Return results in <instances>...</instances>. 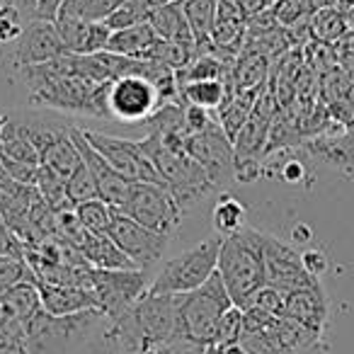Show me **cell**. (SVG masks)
<instances>
[{"instance_id":"obj_28","label":"cell","mask_w":354,"mask_h":354,"mask_svg":"<svg viewBox=\"0 0 354 354\" xmlns=\"http://www.w3.org/2000/svg\"><path fill=\"white\" fill-rule=\"evenodd\" d=\"M272 333H274L281 352H284V349H310V347L323 344V335L313 333V330H308L306 325L296 323V320L286 318V315H281V318L274 320Z\"/></svg>"},{"instance_id":"obj_43","label":"cell","mask_w":354,"mask_h":354,"mask_svg":"<svg viewBox=\"0 0 354 354\" xmlns=\"http://www.w3.org/2000/svg\"><path fill=\"white\" fill-rule=\"evenodd\" d=\"M241 344L248 354H281V347L277 342L272 328L267 330H255V333H243Z\"/></svg>"},{"instance_id":"obj_49","label":"cell","mask_w":354,"mask_h":354,"mask_svg":"<svg viewBox=\"0 0 354 354\" xmlns=\"http://www.w3.org/2000/svg\"><path fill=\"white\" fill-rule=\"evenodd\" d=\"M306 177V167L301 160H296V158H291V160H286L284 165H281V180L289 185H299L304 183Z\"/></svg>"},{"instance_id":"obj_25","label":"cell","mask_w":354,"mask_h":354,"mask_svg":"<svg viewBox=\"0 0 354 354\" xmlns=\"http://www.w3.org/2000/svg\"><path fill=\"white\" fill-rule=\"evenodd\" d=\"M0 306L10 318L20 320L22 325L30 323L41 310V296L37 289V281H20L10 286L6 294H0Z\"/></svg>"},{"instance_id":"obj_4","label":"cell","mask_w":354,"mask_h":354,"mask_svg":"<svg viewBox=\"0 0 354 354\" xmlns=\"http://www.w3.org/2000/svg\"><path fill=\"white\" fill-rule=\"evenodd\" d=\"M141 143L148 156L153 158L162 183L170 189V194L175 197V202L180 204L183 212L194 207L199 199L207 197L216 187L214 180L209 177V172L185 148L165 146L156 131H148V136L141 138Z\"/></svg>"},{"instance_id":"obj_52","label":"cell","mask_w":354,"mask_h":354,"mask_svg":"<svg viewBox=\"0 0 354 354\" xmlns=\"http://www.w3.org/2000/svg\"><path fill=\"white\" fill-rule=\"evenodd\" d=\"M0 354H25V344L20 339H8V344L0 349Z\"/></svg>"},{"instance_id":"obj_34","label":"cell","mask_w":354,"mask_h":354,"mask_svg":"<svg viewBox=\"0 0 354 354\" xmlns=\"http://www.w3.org/2000/svg\"><path fill=\"white\" fill-rule=\"evenodd\" d=\"M35 187H37V192H39V197L44 199V204L54 214L75 209V204L68 199V192H66L64 180H61V177H56V175H51V172L44 170L41 165H39V175H37Z\"/></svg>"},{"instance_id":"obj_50","label":"cell","mask_w":354,"mask_h":354,"mask_svg":"<svg viewBox=\"0 0 354 354\" xmlns=\"http://www.w3.org/2000/svg\"><path fill=\"white\" fill-rule=\"evenodd\" d=\"M216 20H236V22H248L243 15V8L238 0H218V15Z\"/></svg>"},{"instance_id":"obj_17","label":"cell","mask_w":354,"mask_h":354,"mask_svg":"<svg viewBox=\"0 0 354 354\" xmlns=\"http://www.w3.org/2000/svg\"><path fill=\"white\" fill-rule=\"evenodd\" d=\"M284 315L296 320V323L306 325V328L313 330V333L323 335L330 320V301H328V294H325L323 284L318 281V284H313V286H306V289L286 294Z\"/></svg>"},{"instance_id":"obj_35","label":"cell","mask_w":354,"mask_h":354,"mask_svg":"<svg viewBox=\"0 0 354 354\" xmlns=\"http://www.w3.org/2000/svg\"><path fill=\"white\" fill-rule=\"evenodd\" d=\"M114 214H117V209L109 207V204L102 202L100 197L88 199V202H83V204H75V216H78L80 226L88 233H107Z\"/></svg>"},{"instance_id":"obj_2","label":"cell","mask_w":354,"mask_h":354,"mask_svg":"<svg viewBox=\"0 0 354 354\" xmlns=\"http://www.w3.org/2000/svg\"><path fill=\"white\" fill-rule=\"evenodd\" d=\"M22 80L30 88V102L35 107L56 112L88 114V117H112L109 114V83H95L75 73H61L54 61L41 66L20 68Z\"/></svg>"},{"instance_id":"obj_29","label":"cell","mask_w":354,"mask_h":354,"mask_svg":"<svg viewBox=\"0 0 354 354\" xmlns=\"http://www.w3.org/2000/svg\"><path fill=\"white\" fill-rule=\"evenodd\" d=\"M189 27H192L194 44L204 39H212V30L216 25L218 0H180Z\"/></svg>"},{"instance_id":"obj_47","label":"cell","mask_w":354,"mask_h":354,"mask_svg":"<svg viewBox=\"0 0 354 354\" xmlns=\"http://www.w3.org/2000/svg\"><path fill=\"white\" fill-rule=\"evenodd\" d=\"M148 354H207V347L197 342H187V339H177V342H170L160 349H153Z\"/></svg>"},{"instance_id":"obj_38","label":"cell","mask_w":354,"mask_h":354,"mask_svg":"<svg viewBox=\"0 0 354 354\" xmlns=\"http://www.w3.org/2000/svg\"><path fill=\"white\" fill-rule=\"evenodd\" d=\"M20 281H37L25 257H0V294H6L10 286Z\"/></svg>"},{"instance_id":"obj_18","label":"cell","mask_w":354,"mask_h":354,"mask_svg":"<svg viewBox=\"0 0 354 354\" xmlns=\"http://www.w3.org/2000/svg\"><path fill=\"white\" fill-rule=\"evenodd\" d=\"M306 151L335 170L354 172V122L349 127L333 124L330 131L306 141Z\"/></svg>"},{"instance_id":"obj_53","label":"cell","mask_w":354,"mask_h":354,"mask_svg":"<svg viewBox=\"0 0 354 354\" xmlns=\"http://www.w3.org/2000/svg\"><path fill=\"white\" fill-rule=\"evenodd\" d=\"M296 238H306L308 241L310 238V228H306V226H296V233H294Z\"/></svg>"},{"instance_id":"obj_11","label":"cell","mask_w":354,"mask_h":354,"mask_svg":"<svg viewBox=\"0 0 354 354\" xmlns=\"http://www.w3.org/2000/svg\"><path fill=\"white\" fill-rule=\"evenodd\" d=\"M162 100L153 80L143 75H124L109 83V114L122 122H148Z\"/></svg>"},{"instance_id":"obj_23","label":"cell","mask_w":354,"mask_h":354,"mask_svg":"<svg viewBox=\"0 0 354 354\" xmlns=\"http://www.w3.org/2000/svg\"><path fill=\"white\" fill-rule=\"evenodd\" d=\"M148 25L153 27V32H156L160 39L175 41V44L194 46L192 27H189L187 17H185V10H183V6H180V0H170V3H165L162 8H158V10L153 12Z\"/></svg>"},{"instance_id":"obj_1","label":"cell","mask_w":354,"mask_h":354,"mask_svg":"<svg viewBox=\"0 0 354 354\" xmlns=\"http://www.w3.org/2000/svg\"><path fill=\"white\" fill-rule=\"evenodd\" d=\"M185 294H143L131 308L117 315L109 337L124 354H148L180 339V306Z\"/></svg>"},{"instance_id":"obj_9","label":"cell","mask_w":354,"mask_h":354,"mask_svg":"<svg viewBox=\"0 0 354 354\" xmlns=\"http://www.w3.org/2000/svg\"><path fill=\"white\" fill-rule=\"evenodd\" d=\"M83 136L88 138L90 146H93L119 175L127 177L129 183H146V185H160V187H165L156 162H153V158L146 153L141 141L109 136V133L90 131V129H83Z\"/></svg>"},{"instance_id":"obj_44","label":"cell","mask_w":354,"mask_h":354,"mask_svg":"<svg viewBox=\"0 0 354 354\" xmlns=\"http://www.w3.org/2000/svg\"><path fill=\"white\" fill-rule=\"evenodd\" d=\"M284 301H286V294L281 291L272 289V286H262L255 296L250 299V304L245 308H257L267 315H274V318H281L284 315Z\"/></svg>"},{"instance_id":"obj_3","label":"cell","mask_w":354,"mask_h":354,"mask_svg":"<svg viewBox=\"0 0 354 354\" xmlns=\"http://www.w3.org/2000/svg\"><path fill=\"white\" fill-rule=\"evenodd\" d=\"M216 272L221 274L233 304L245 308L252 296L267 286L265 231L245 226L243 231L223 238Z\"/></svg>"},{"instance_id":"obj_40","label":"cell","mask_w":354,"mask_h":354,"mask_svg":"<svg viewBox=\"0 0 354 354\" xmlns=\"http://www.w3.org/2000/svg\"><path fill=\"white\" fill-rule=\"evenodd\" d=\"M310 15L313 12L308 10L304 0H274V6H272V17H274L281 30H291L299 22L308 20Z\"/></svg>"},{"instance_id":"obj_31","label":"cell","mask_w":354,"mask_h":354,"mask_svg":"<svg viewBox=\"0 0 354 354\" xmlns=\"http://www.w3.org/2000/svg\"><path fill=\"white\" fill-rule=\"evenodd\" d=\"M248 209L241 199L231 197V194H221L214 207V226H216L218 236H233V233L245 228Z\"/></svg>"},{"instance_id":"obj_16","label":"cell","mask_w":354,"mask_h":354,"mask_svg":"<svg viewBox=\"0 0 354 354\" xmlns=\"http://www.w3.org/2000/svg\"><path fill=\"white\" fill-rule=\"evenodd\" d=\"M66 54L68 51H66L64 41H61L54 22L30 20L22 37L17 39L15 66L17 68H30V66H41L49 64V61H56Z\"/></svg>"},{"instance_id":"obj_27","label":"cell","mask_w":354,"mask_h":354,"mask_svg":"<svg viewBox=\"0 0 354 354\" xmlns=\"http://www.w3.org/2000/svg\"><path fill=\"white\" fill-rule=\"evenodd\" d=\"M0 153L12 158V160L27 162V165H39V153H37V148L27 138L22 122H15L10 117H8L6 129L0 133Z\"/></svg>"},{"instance_id":"obj_14","label":"cell","mask_w":354,"mask_h":354,"mask_svg":"<svg viewBox=\"0 0 354 354\" xmlns=\"http://www.w3.org/2000/svg\"><path fill=\"white\" fill-rule=\"evenodd\" d=\"M265 272L267 286L281 291V294H291V291L306 289V286L320 281L306 272L301 252L294 245L279 241L277 236H270V233H265Z\"/></svg>"},{"instance_id":"obj_26","label":"cell","mask_w":354,"mask_h":354,"mask_svg":"<svg viewBox=\"0 0 354 354\" xmlns=\"http://www.w3.org/2000/svg\"><path fill=\"white\" fill-rule=\"evenodd\" d=\"M165 3H170V0H124L122 6L104 20V25L112 32L127 30V27H136V25H146V22H151L153 12L165 6Z\"/></svg>"},{"instance_id":"obj_20","label":"cell","mask_w":354,"mask_h":354,"mask_svg":"<svg viewBox=\"0 0 354 354\" xmlns=\"http://www.w3.org/2000/svg\"><path fill=\"white\" fill-rule=\"evenodd\" d=\"M37 289H39L41 296V308L49 315H56V318L100 310L95 294L90 289H83V286H56L46 284V281H37Z\"/></svg>"},{"instance_id":"obj_41","label":"cell","mask_w":354,"mask_h":354,"mask_svg":"<svg viewBox=\"0 0 354 354\" xmlns=\"http://www.w3.org/2000/svg\"><path fill=\"white\" fill-rule=\"evenodd\" d=\"M66 192H68V199L73 204H83L88 199L97 197V187H95V180L88 167H85V162H80L78 170L66 180Z\"/></svg>"},{"instance_id":"obj_13","label":"cell","mask_w":354,"mask_h":354,"mask_svg":"<svg viewBox=\"0 0 354 354\" xmlns=\"http://www.w3.org/2000/svg\"><path fill=\"white\" fill-rule=\"evenodd\" d=\"M185 151L209 172L214 185L226 183L236 170V153H233L231 138L223 133L218 119L209 124L204 131L185 136Z\"/></svg>"},{"instance_id":"obj_32","label":"cell","mask_w":354,"mask_h":354,"mask_svg":"<svg viewBox=\"0 0 354 354\" xmlns=\"http://www.w3.org/2000/svg\"><path fill=\"white\" fill-rule=\"evenodd\" d=\"M310 30H313V39L325 41V44H335L347 35V15L337 8H323V10L310 15Z\"/></svg>"},{"instance_id":"obj_56","label":"cell","mask_w":354,"mask_h":354,"mask_svg":"<svg viewBox=\"0 0 354 354\" xmlns=\"http://www.w3.org/2000/svg\"><path fill=\"white\" fill-rule=\"evenodd\" d=\"M207 354H223V352H218V349H214V347H207Z\"/></svg>"},{"instance_id":"obj_48","label":"cell","mask_w":354,"mask_h":354,"mask_svg":"<svg viewBox=\"0 0 354 354\" xmlns=\"http://www.w3.org/2000/svg\"><path fill=\"white\" fill-rule=\"evenodd\" d=\"M66 0H37L35 8V20H46V22H56L61 8H64Z\"/></svg>"},{"instance_id":"obj_24","label":"cell","mask_w":354,"mask_h":354,"mask_svg":"<svg viewBox=\"0 0 354 354\" xmlns=\"http://www.w3.org/2000/svg\"><path fill=\"white\" fill-rule=\"evenodd\" d=\"M160 39V37L153 32V27L148 25H136V27H127V30H117L109 37L107 51L119 56H127V59H138L146 61L148 51L153 49V44Z\"/></svg>"},{"instance_id":"obj_57","label":"cell","mask_w":354,"mask_h":354,"mask_svg":"<svg viewBox=\"0 0 354 354\" xmlns=\"http://www.w3.org/2000/svg\"><path fill=\"white\" fill-rule=\"evenodd\" d=\"M333 3H337V0H333Z\"/></svg>"},{"instance_id":"obj_7","label":"cell","mask_w":354,"mask_h":354,"mask_svg":"<svg viewBox=\"0 0 354 354\" xmlns=\"http://www.w3.org/2000/svg\"><path fill=\"white\" fill-rule=\"evenodd\" d=\"M221 243L223 236L207 238L199 245L167 260L160 267V272L151 279L148 294H189V291L207 284L218 267Z\"/></svg>"},{"instance_id":"obj_55","label":"cell","mask_w":354,"mask_h":354,"mask_svg":"<svg viewBox=\"0 0 354 354\" xmlns=\"http://www.w3.org/2000/svg\"><path fill=\"white\" fill-rule=\"evenodd\" d=\"M6 124H8V117H6V114H0V133H3V129H6Z\"/></svg>"},{"instance_id":"obj_37","label":"cell","mask_w":354,"mask_h":354,"mask_svg":"<svg viewBox=\"0 0 354 354\" xmlns=\"http://www.w3.org/2000/svg\"><path fill=\"white\" fill-rule=\"evenodd\" d=\"M241 335H243V308L233 306V308L221 318V323H218V328H216V333H214V339H212L209 347L223 352V349H228V347H233V344L241 342Z\"/></svg>"},{"instance_id":"obj_10","label":"cell","mask_w":354,"mask_h":354,"mask_svg":"<svg viewBox=\"0 0 354 354\" xmlns=\"http://www.w3.org/2000/svg\"><path fill=\"white\" fill-rule=\"evenodd\" d=\"M151 279L143 270H90V291L97 299L100 313L114 320L131 308L148 291Z\"/></svg>"},{"instance_id":"obj_22","label":"cell","mask_w":354,"mask_h":354,"mask_svg":"<svg viewBox=\"0 0 354 354\" xmlns=\"http://www.w3.org/2000/svg\"><path fill=\"white\" fill-rule=\"evenodd\" d=\"M80 252L93 270H138L107 233H88Z\"/></svg>"},{"instance_id":"obj_39","label":"cell","mask_w":354,"mask_h":354,"mask_svg":"<svg viewBox=\"0 0 354 354\" xmlns=\"http://www.w3.org/2000/svg\"><path fill=\"white\" fill-rule=\"evenodd\" d=\"M250 114H252V109H248L245 104L236 102V100H231V102H226L221 109H218L216 119H218V124H221L223 133L231 138V143L236 141V136L243 131V127L248 124Z\"/></svg>"},{"instance_id":"obj_15","label":"cell","mask_w":354,"mask_h":354,"mask_svg":"<svg viewBox=\"0 0 354 354\" xmlns=\"http://www.w3.org/2000/svg\"><path fill=\"white\" fill-rule=\"evenodd\" d=\"M68 133H71V138H73L75 148H78L80 158H83L85 167H88L90 175H93L95 187H97V197L119 212L122 204L127 202L129 189H131L133 183H129L127 177L119 175V172L90 146L88 138L83 136V129H68Z\"/></svg>"},{"instance_id":"obj_54","label":"cell","mask_w":354,"mask_h":354,"mask_svg":"<svg viewBox=\"0 0 354 354\" xmlns=\"http://www.w3.org/2000/svg\"><path fill=\"white\" fill-rule=\"evenodd\" d=\"M223 354H248V352H245V349L241 347V344H233V347L223 349Z\"/></svg>"},{"instance_id":"obj_19","label":"cell","mask_w":354,"mask_h":354,"mask_svg":"<svg viewBox=\"0 0 354 354\" xmlns=\"http://www.w3.org/2000/svg\"><path fill=\"white\" fill-rule=\"evenodd\" d=\"M56 30L64 41L66 51L68 54H100V51H107L109 30L104 22H83L75 20V17H56Z\"/></svg>"},{"instance_id":"obj_46","label":"cell","mask_w":354,"mask_h":354,"mask_svg":"<svg viewBox=\"0 0 354 354\" xmlns=\"http://www.w3.org/2000/svg\"><path fill=\"white\" fill-rule=\"evenodd\" d=\"M301 260H304L306 272H308L310 277H315V279H320V274L328 270V257L320 250H304L301 252Z\"/></svg>"},{"instance_id":"obj_30","label":"cell","mask_w":354,"mask_h":354,"mask_svg":"<svg viewBox=\"0 0 354 354\" xmlns=\"http://www.w3.org/2000/svg\"><path fill=\"white\" fill-rule=\"evenodd\" d=\"M233 66L212 54L194 56L187 68L177 71V83H197V80H228Z\"/></svg>"},{"instance_id":"obj_6","label":"cell","mask_w":354,"mask_h":354,"mask_svg":"<svg viewBox=\"0 0 354 354\" xmlns=\"http://www.w3.org/2000/svg\"><path fill=\"white\" fill-rule=\"evenodd\" d=\"M233 306L236 304H233L221 274L214 272V277L207 284H202L199 289L183 296V306H180V339L209 347L221 318Z\"/></svg>"},{"instance_id":"obj_51","label":"cell","mask_w":354,"mask_h":354,"mask_svg":"<svg viewBox=\"0 0 354 354\" xmlns=\"http://www.w3.org/2000/svg\"><path fill=\"white\" fill-rule=\"evenodd\" d=\"M238 3H241L245 20H252V17H257V15H265V12H270L272 6H274V0H238Z\"/></svg>"},{"instance_id":"obj_12","label":"cell","mask_w":354,"mask_h":354,"mask_svg":"<svg viewBox=\"0 0 354 354\" xmlns=\"http://www.w3.org/2000/svg\"><path fill=\"white\" fill-rule=\"evenodd\" d=\"M107 236L112 238L119 245V250L143 272L160 260L167 243H170L167 236L151 231V228L141 226V223H136L133 218L124 216V214H119V212L114 214L112 223H109Z\"/></svg>"},{"instance_id":"obj_8","label":"cell","mask_w":354,"mask_h":354,"mask_svg":"<svg viewBox=\"0 0 354 354\" xmlns=\"http://www.w3.org/2000/svg\"><path fill=\"white\" fill-rule=\"evenodd\" d=\"M119 214H124V216L133 218L141 226L151 228L156 233H162L167 238L175 236V231L180 228L185 216V212L175 202L170 189L160 187V185H146V183L131 185L129 197L122 204Z\"/></svg>"},{"instance_id":"obj_5","label":"cell","mask_w":354,"mask_h":354,"mask_svg":"<svg viewBox=\"0 0 354 354\" xmlns=\"http://www.w3.org/2000/svg\"><path fill=\"white\" fill-rule=\"evenodd\" d=\"M102 318L100 310L56 318L41 308L30 323H25V354H75Z\"/></svg>"},{"instance_id":"obj_21","label":"cell","mask_w":354,"mask_h":354,"mask_svg":"<svg viewBox=\"0 0 354 354\" xmlns=\"http://www.w3.org/2000/svg\"><path fill=\"white\" fill-rule=\"evenodd\" d=\"M233 100V90L228 80H197V83H180V102L207 109L218 114V109Z\"/></svg>"},{"instance_id":"obj_33","label":"cell","mask_w":354,"mask_h":354,"mask_svg":"<svg viewBox=\"0 0 354 354\" xmlns=\"http://www.w3.org/2000/svg\"><path fill=\"white\" fill-rule=\"evenodd\" d=\"M124 0H66L59 17H75L83 22H104Z\"/></svg>"},{"instance_id":"obj_36","label":"cell","mask_w":354,"mask_h":354,"mask_svg":"<svg viewBox=\"0 0 354 354\" xmlns=\"http://www.w3.org/2000/svg\"><path fill=\"white\" fill-rule=\"evenodd\" d=\"M192 59H194V46L175 44V41H165V39H158L146 56V61H156V64L165 66V68L175 71V73L187 68Z\"/></svg>"},{"instance_id":"obj_42","label":"cell","mask_w":354,"mask_h":354,"mask_svg":"<svg viewBox=\"0 0 354 354\" xmlns=\"http://www.w3.org/2000/svg\"><path fill=\"white\" fill-rule=\"evenodd\" d=\"M25 20H22V10L12 3H3L0 0V44H10L17 41L25 32Z\"/></svg>"},{"instance_id":"obj_45","label":"cell","mask_w":354,"mask_h":354,"mask_svg":"<svg viewBox=\"0 0 354 354\" xmlns=\"http://www.w3.org/2000/svg\"><path fill=\"white\" fill-rule=\"evenodd\" d=\"M0 257H25V245L0 216Z\"/></svg>"}]
</instances>
